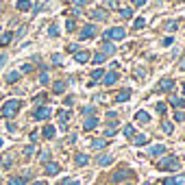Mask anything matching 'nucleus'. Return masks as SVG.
Instances as JSON below:
<instances>
[{
    "mask_svg": "<svg viewBox=\"0 0 185 185\" xmlns=\"http://www.w3.org/2000/svg\"><path fill=\"white\" fill-rule=\"evenodd\" d=\"M11 39H13V33H11V31H9V33H2V35H0V46L11 44Z\"/></svg>",
    "mask_w": 185,
    "mask_h": 185,
    "instance_id": "nucleus-19",
    "label": "nucleus"
},
{
    "mask_svg": "<svg viewBox=\"0 0 185 185\" xmlns=\"http://www.w3.org/2000/svg\"><path fill=\"white\" fill-rule=\"evenodd\" d=\"M0 161H2V166H4V168H9V166H13V157H11V155H4V157H2Z\"/></svg>",
    "mask_w": 185,
    "mask_h": 185,
    "instance_id": "nucleus-30",
    "label": "nucleus"
},
{
    "mask_svg": "<svg viewBox=\"0 0 185 185\" xmlns=\"http://www.w3.org/2000/svg\"><path fill=\"white\" fill-rule=\"evenodd\" d=\"M177 26H179L177 22H168V24H166V28H168V31H177Z\"/></svg>",
    "mask_w": 185,
    "mask_h": 185,
    "instance_id": "nucleus-44",
    "label": "nucleus"
},
{
    "mask_svg": "<svg viewBox=\"0 0 185 185\" xmlns=\"http://www.w3.org/2000/svg\"><path fill=\"white\" fill-rule=\"evenodd\" d=\"M163 185H174V179H166V181H163Z\"/></svg>",
    "mask_w": 185,
    "mask_h": 185,
    "instance_id": "nucleus-55",
    "label": "nucleus"
},
{
    "mask_svg": "<svg viewBox=\"0 0 185 185\" xmlns=\"http://www.w3.org/2000/svg\"><path fill=\"white\" fill-rule=\"evenodd\" d=\"M90 57H92V54H90L87 50H76V52H74L76 63H87V61H90Z\"/></svg>",
    "mask_w": 185,
    "mask_h": 185,
    "instance_id": "nucleus-7",
    "label": "nucleus"
},
{
    "mask_svg": "<svg viewBox=\"0 0 185 185\" xmlns=\"http://www.w3.org/2000/svg\"><path fill=\"white\" fill-rule=\"evenodd\" d=\"M68 52H76V44H70V46H68Z\"/></svg>",
    "mask_w": 185,
    "mask_h": 185,
    "instance_id": "nucleus-53",
    "label": "nucleus"
},
{
    "mask_svg": "<svg viewBox=\"0 0 185 185\" xmlns=\"http://www.w3.org/2000/svg\"><path fill=\"white\" fill-rule=\"evenodd\" d=\"M18 79H20V72H9L7 74V83H15Z\"/></svg>",
    "mask_w": 185,
    "mask_h": 185,
    "instance_id": "nucleus-28",
    "label": "nucleus"
},
{
    "mask_svg": "<svg viewBox=\"0 0 185 185\" xmlns=\"http://www.w3.org/2000/svg\"><path fill=\"white\" fill-rule=\"evenodd\" d=\"M74 161H76V166H87V161H90V157H87L85 152H79V155L74 157Z\"/></svg>",
    "mask_w": 185,
    "mask_h": 185,
    "instance_id": "nucleus-14",
    "label": "nucleus"
},
{
    "mask_svg": "<svg viewBox=\"0 0 185 185\" xmlns=\"http://www.w3.org/2000/svg\"><path fill=\"white\" fill-rule=\"evenodd\" d=\"M92 18L94 20H105L107 18V11L105 9H96V11H92Z\"/></svg>",
    "mask_w": 185,
    "mask_h": 185,
    "instance_id": "nucleus-21",
    "label": "nucleus"
},
{
    "mask_svg": "<svg viewBox=\"0 0 185 185\" xmlns=\"http://www.w3.org/2000/svg\"><path fill=\"white\" fill-rule=\"evenodd\" d=\"M107 118H109V120H116V118H118V113H116V111H109V113H107Z\"/></svg>",
    "mask_w": 185,
    "mask_h": 185,
    "instance_id": "nucleus-50",
    "label": "nucleus"
},
{
    "mask_svg": "<svg viewBox=\"0 0 185 185\" xmlns=\"http://www.w3.org/2000/svg\"><path fill=\"white\" fill-rule=\"evenodd\" d=\"M129 98H131V90H122V92L116 96V100H118V102H126Z\"/></svg>",
    "mask_w": 185,
    "mask_h": 185,
    "instance_id": "nucleus-17",
    "label": "nucleus"
},
{
    "mask_svg": "<svg viewBox=\"0 0 185 185\" xmlns=\"http://www.w3.org/2000/svg\"><path fill=\"white\" fill-rule=\"evenodd\" d=\"M61 63V54H52V65H59Z\"/></svg>",
    "mask_w": 185,
    "mask_h": 185,
    "instance_id": "nucleus-45",
    "label": "nucleus"
},
{
    "mask_svg": "<svg viewBox=\"0 0 185 185\" xmlns=\"http://www.w3.org/2000/svg\"><path fill=\"white\" fill-rule=\"evenodd\" d=\"M24 183H26L24 177H13V179H9V185H24Z\"/></svg>",
    "mask_w": 185,
    "mask_h": 185,
    "instance_id": "nucleus-26",
    "label": "nucleus"
},
{
    "mask_svg": "<svg viewBox=\"0 0 185 185\" xmlns=\"http://www.w3.org/2000/svg\"><path fill=\"white\" fill-rule=\"evenodd\" d=\"M22 72H33V65H31V63H24V65H22Z\"/></svg>",
    "mask_w": 185,
    "mask_h": 185,
    "instance_id": "nucleus-47",
    "label": "nucleus"
},
{
    "mask_svg": "<svg viewBox=\"0 0 185 185\" xmlns=\"http://www.w3.org/2000/svg\"><path fill=\"white\" fill-rule=\"evenodd\" d=\"M96 161H98V166H102V168H105V166H109V163L113 161V157H111V155H100Z\"/></svg>",
    "mask_w": 185,
    "mask_h": 185,
    "instance_id": "nucleus-15",
    "label": "nucleus"
},
{
    "mask_svg": "<svg viewBox=\"0 0 185 185\" xmlns=\"http://www.w3.org/2000/svg\"><path fill=\"white\" fill-rule=\"evenodd\" d=\"M174 185H185V174H179V177L174 179Z\"/></svg>",
    "mask_w": 185,
    "mask_h": 185,
    "instance_id": "nucleus-41",
    "label": "nucleus"
},
{
    "mask_svg": "<svg viewBox=\"0 0 185 185\" xmlns=\"http://www.w3.org/2000/svg\"><path fill=\"white\" fill-rule=\"evenodd\" d=\"M133 4H135V7H141V4H146V0H133Z\"/></svg>",
    "mask_w": 185,
    "mask_h": 185,
    "instance_id": "nucleus-52",
    "label": "nucleus"
},
{
    "mask_svg": "<svg viewBox=\"0 0 185 185\" xmlns=\"http://www.w3.org/2000/svg\"><path fill=\"white\" fill-rule=\"evenodd\" d=\"M135 122H139V124H148V122H150V116H148L146 111L139 109L137 113H135Z\"/></svg>",
    "mask_w": 185,
    "mask_h": 185,
    "instance_id": "nucleus-10",
    "label": "nucleus"
},
{
    "mask_svg": "<svg viewBox=\"0 0 185 185\" xmlns=\"http://www.w3.org/2000/svg\"><path fill=\"white\" fill-rule=\"evenodd\" d=\"M4 61H7V54H0V68L4 65Z\"/></svg>",
    "mask_w": 185,
    "mask_h": 185,
    "instance_id": "nucleus-54",
    "label": "nucleus"
},
{
    "mask_svg": "<svg viewBox=\"0 0 185 185\" xmlns=\"http://www.w3.org/2000/svg\"><path fill=\"white\" fill-rule=\"evenodd\" d=\"M44 137H46V139L54 137V126H46V129H44Z\"/></svg>",
    "mask_w": 185,
    "mask_h": 185,
    "instance_id": "nucleus-31",
    "label": "nucleus"
},
{
    "mask_svg": "<svg viewBox=\"0 0 185 185\" xmlns=\"http://www.w3.org/2000/svg\"><path fill=\"white\" fill-rule=\"evenodd\" d=\"M105 135H107V137H113V135H116V124H109V129L105 131Z\"/></svg>",
    "mask_w": 185,
    "mask_h": 185,
    "instance_id": "nucleus-35",
    "label": "nucleus"
},
{
    "mask_svg": "<svg viewBox=\"0 0 185 185\" xmlns=\"http://www.w3.org/2000/svg\"><path fill=\"white\" fill-rule=\"evenodd\" d=\"M105 146H107V139H94V141H92V148H94V150H102Z\"/></svg>",
    "mask_w": 185,
    "mask_h": 185,
    "instance_id": "nucleus-23",
    "label": "nucleus"
},
{
    "mask_svg": "<svg viewBox=\"0 0 185 185\" xmlns=\"http://www.w3.org/2000/svg\"><path fill=\"white\" fill-rule=\"evenodd\" d=\"M65 87H68V83H65V81H57V83L52 85L54 94H63V92H65Z\"/></svg>",
    "mask_w": 185,
    "mask_h": 185,
    "instance_id": "nucleus-16",
    "label": "nucleus"
},
{
    "mask_svg": "<svg viewBox=\"0 0 185 185\" xmlns=\"http://www.w3.org/2000/svg\"><path fill=\"white\" fill-rule=\"evenodd\" d=\"M183 94H185V85H183Z\"/></svg>",
    "mask_w": 185,
    "mask_h": 185,
    "instance_id": "nucleus-60",
    "label": "nucleus"
},
{
    "mask_svg": "<svg viewBox=\"0 0 185 185\" xmlns=\"http://www.w3.org/2000/svg\"><path fill=\"white\" fill-rule=\"evenodd\" d=\"M144 185H150V183H144Z\"/></svg>",
    "mask_w": 185,
    "mask_h": 185,
    "instance_id": "nucleus-62",
    "label": "nucleus"
},
{
    "mask_svg": "<svg viewBox=\"0 0 185 185\" xmlns=\"http://www.w3.org/2000/svg\"><path fill=\"white\" fill-rule=\"evenodd\" d=\"M135 79H144V70H141V68L135 70Z\"/></svg>",
    "mask_w": 185,
    "mask_h": 185,
    "instance_id": "nucleus-48",
    "label": "nucleus"
},
{
    "mask_svg": "<svg viewBox=\"0 0 185 185\" xmlns=\"http://www.w3.org/2000/svg\"><path fill=\"white\" fill-rule=\"evenodd\" d=\"M105 59H107V54H102V52H96V54H94V63H96V65H100V63H105Z\"/></svg>",
    "mask_w": 185,
    "mask_h": 185,
    "instance_id": "nucleus-24",
    "label": "nucleus"
},
{
    "mask_svg": "<svg viewBox=\"0 0 185 185\" xmlns=\"http://www.w3.org/2000/svg\"><path fill=\"white\" fill-rule=\"evenodd\" d=\"M161 129H163V133H166V135H170V133L174 131V126H172V122H163V124H161Z\"/></svg>",
    "mask_w": 185,
    "mask_h": 185,
    "instance_id": "nucleus-29",
    "label": "nucleus"
},
{
    "mask_svg": "<svg viewBox=\"0 0 185 185\" xmlns=\"http://www.w3.org/2000/svg\"><path fill=\"white\" fill-rule=\"evenodd\" d=\"M33 152H35V146H33V144H31V146H26V150H24V155H26V157H31Z\"/></svg>",
    "mask_w": 185,
    "mask_h": 185,
    "instance_id": "nucleus-42",
    "label": "nucleus"
},
{
    "mask_svg": "<svg viewBox=\"0 0 185 185\" xmlns=\"http://www.w3.org/2000/svg\"><path fill=\"white\" fill-rule=\"evenodd\" d=\"M159 90H161V92H170V90H174V81H172V79H161Z\"/></svg>",
    "mask_w": 185,
    "mask_h": 185,
    "instance_id": "nucleus-8",
    "label": "nucleus"
},
{
    "mask_svg": "<svg viewBox=\"0 0 185 185\" xmlns=\"http://www.w3.org/2000/svg\"><path fill=\"white\" fill-rule=\"evenodd\" d=\"M48 35H50V37H57V35H59V28H57V24H52V26L48 28Z\"/></svg>",
    "mask_w": 185,
    "mask_h": 185,
    "instance_id": "nucleus-34",
    "label": "nucleus"
},
{
    "mask_svg": "<svg viewBox=\"0 0 185 185\" xmlns=\"http://www.w3.org/2000/svg\"><path fill=\"white\" fill-rule=\"evenodd\" d=\"M105 39H116V42H120V39H124L126 37V31L122 28V26H113V28H109V31H105V35H102Z\"/></svg>",
    "mask_w": 185,
    "mask_h": 185,
    "instance_id": "nucleus-3",
    "label": "nucleus"
},
{
    "mask_svg": "<svg viewBox=\"0 0 185 185\" xmlns=\"http://www.w3.org/2000/svg\"><path fill=\"white\" fill-rule=\"evenodd\" d=\"M57 172H59V163H54V161L46 163V174L48 177H52V174H57Z\"/></svg>",
    "mask_w": 185,
    "mask_h": 185,
    "instance_id": "nucleus-13",
    "label": "nucleus"
},
{
    "mask_svg": "<svg viewBox=\"0 0 185 185\" xmlns=\"http://www.w3.org/2000/svg\"><path fill=\"white\" fill-rule=\"evenodd\" d=\"M0 11H2V4H0Z\"/></svg>",
    "mask_w": 185,
    "mask_h": 185,
    "instance_id": "nucleus-61",
    "label": "nucleus"
},
{
    "mask_svg": "<svg viewBox=\"0 0 185 185\" xmlns=\"http://www.w3.org/2000/svg\"><path fill=\"white\" fill-rule=\"evenodd\" d=\"M20 107H22V102H20L18 98H11V100H7V102L2 105V116H4V118H13V116L20 111Z\"/></svg>",
    "mask_w": 185,
    "mask_h": 185,
    "instance_id": "nucleus-2",
    "label": "nucleus"
},
{
    "mask_svg": "<svg viewBox=\"0 0 185 185\" xmlns=\"http://www.w3.org/2000/svg\"><path fill=\"white\" fill-rule=\"evenodd\" d=\"M96 126H98V118H96V116H87L85 122H83V129H85V131H92Z\"/></svg>",
    "mask_w": 185,
    "mask_h": 185,
    "instance_id": "nucleus-6",
    "label": "nucleus"
},
{
    "mask_svg": "<svg viewBox=\"0 0 185 185\" xmlns=\"http://www.w3.org/2000/svg\"><path fill=\"white\" fill-rule=\"evenodd\" d=\"M124 177H126V172H116V174H113V181L118 183V181H122Z\"/></svg>",
    "mask_w": 185,
    "mask_h": 185,
    "instance_id": "nucleus-40",
    "label": "nucleus"
},
{
    "mask_svg": "<svg viewBox=\"0 0 185 185\" xmlns=\"http://www.w3.org/2000/svg\"><path fill=\"white\" fill-rule=\"evenodd\" d=\"M155 109H157V113H159V116H163V113H166V105H163V102H157V107H155Z\"/></svg>",
    "mask_w": 185,
    "mask_h": 185,
    "instance_id": "nucleus-38",
    "label": "nucleus"
},
{
    "mask_svg": "<svg viewBox=\"0 0 185 185\" xmlns=\"http://www.w3.org/2000/svg\"><path fill=\"white\" fill-rule=\"evenodd\" d=\"M174 120H177V122H183L185 120V111H179V113L174 116Z\"/></svg>",
    "mask_w": 185,
    "mask_h": 185,
    "instance_id": "nucleus-43",
    "label": "nucleus"
},
{
    "mask_svg": "<svg viewBox=\"0 0 185 185\" xmlns=\"http://www.w3.org/2000/svg\"><path fill=\"white\" fill-rule=\"evenodd\" d=\"M170 105H172V107H179V109H183V107H185V100H183V98H177V96H172V98H170Z\"/></svg>",
    "mask_w": 185,
    "mask_h": 185,
    "instance_id": "nucleus-22",
    "label": "nucleus"
},
{
    "mask_svg": "<svg viewBox=\"0 0 185 185\" xmlns=\"http://www.w3.org/2000/svg\"><path fill=\"white\" fill-rule=\"evenodd\" d=\"M172 42H174V37H166V39H163V46H170Z\"/></svg>",
    "mask_w": 185,
    "mask_h": 185,
    "instance_id": "nucleus-49",
    "label": "nucleus"
},
{
    "mask_svg": "<svg viewBox=\"0 0 185 185\" xmlns=\"http://www.w3.org/2000/svg\"><path fill=\"white\" fill-rule=\"evenodd\" d=\"M74 2H76V7H83V4H85L87 0H74Z\"/></svg>",
    "mask_w": 185,
    "mask_h": 185,
    "instance_id": "nucleus-56",
    "label": "nucleus"
},
{
    "mask_svg": "<svg viewBox=\"0 0 185 185\" xmlns=\"http://www.w3.org/2000/svg\"><path fill=\"white\" fill-rule=\"evenodd\" d=\"M39 83H42V85H48V83H50V79H48L46 72H42V74H39Z\"/></svg>",
    "mask_w": 185,
    "mask_h": 185,
    "instance_id": "nucleus-36",
    "label": "nucleus"
},
{
    "mask_svg": "<svg viewBox=\"0 0 185 185\" xmlns=\"http://www.w3.org/2000/svg\"><path fill=\"white\" fill-rule=\"evenodd\" d=\"M144 26H146V20H144V18H137V20H135V22H133V28H144Z\"/></svg>",
    "mask_w": 185,
    "mask_h": 185,
    "instance_id": "nucleus-32",
    "label": "nucleus"
},
{
    "mask_svg": "<svg viewBox=\"0 0 185 185\" xmlns=\"http://www.w3.org/2000/svg\"><path fill=\"white\" fill-rule=\"evenodd\" d=\"M146 141H148L146 135H135V137H133V144H135V146H144Z\"/></svg>",
    "mask_w": 185,
    "mask_h": 185,
    "instance_id": "nucleus-25",
    "label": "nucleus"
},
{
    "mask_svg": "<svg viewBox=\"0 0 185 185\" xmlns=\"http://www.w3.org/2000/svg\"><path fill=\"white\" fill-rule=\"evenodd\" d=\"M33 185H46V181H37V183H33Z\"/></svg>",
    "mask_w": 185,
    "mask_h": 185,
    "instance_id": "nucleus-57",
    "label": "nucleus"
},
{
    "mask_svg": "<svg viewBox=\"0 0 185 185\" xmlns=\"http://www.w3.org/2000/svg\"><path fill=\"white\" fill-rule=\"evenodd\" d=\"M116 81H118V72H107V74L102 76V83H105V85H113Z\"/></svg>",
    "mask_w": 185,
    "mask_h": 185,
    "instance_id": "nucleus-11",
    "label": "nucleus"
},
{
    "mask_svg": "<svg viewBox=\"0 0 185 185\" xmlns=\"http://www.w3.org/2000/svg\"><path fill=\"white\" fill-rule=\"evenodd\" d=\"M102 76H105V70H100V68L92 72V79H94V81H102Z\"/></svg>",
    "mask_w": 185,
    "mask_h": 185,
    "instance_id": "nucleus-27",
    "label": "nucleus"
},
{
    "mask_svg": "<svg viewBox=\"0 0 185 185\" xmlns=\"http://www.w3.org/2000/svg\"><path fill=\"white\" fill-rule=\"evenodd\" d=\"M50 116H52V109H50V107H39V109L33 113L35 120H48Z\"/></svg>",
    "mask_w": 185,
    "mask_h": 185,
    "instance_id": "nucleus-4",
    "label": "nucleus"
},
{
    "mask_svg": "<svg viewBox=\"0 0 185 185\" xmlns=\"http://www.w3.org/2000/svg\"><path fill=\"white\" fill-rule=\"evenodd\" d=\"M31 4H33V0H20L15 7H18L20 11H28V9H31Z\"/></svg>",
    "mask_w": 185,
    "mask_h": 185,
    "instance_id": "nucleus-20",
    "label": "nucleus"
},
{
    "mask_svg": "<svg viewBox=\"0 0 185 185\" xmlns=\"http://www.w3.org/2000/svg\"><path fill=\"white\" fill-rule=\"evenodd\" d=\"M120 15H122L124 20H129V18L133 15V11H131V9H122V11H120Z\"/></svg>",
    "mask_w": 185,
    "mask_h": 185,
    "instance_id": "nucleus-37",
    "label": "nucleus"
},
{
    "mask_svg": "<svg viewBox=\"0 0 185 185\" xmlns=\"http://www.w3.org/2000/svg\"><path fill=\"white\" fill-rule=\"evenodd\" d=\"M0 148H2V139H0Z\"/></svg>",
    "mask_w": 185,
    "mask_h": 185,
    "instance_id": "nucleus-59",
    "label": "nucleus"
},
{
    "mask_svg": "<svg viewBox=\"0 0 185 185\" xmlns=\"http://www.w3.org/2000/svg\"><path fill=\"white\" fill-rule=\"evenodd\" d=\"M94 111H96L94 107H85V109H83V113H85V116H94Z\"/></svg>",
    "mask_w": 185,
    "mask_h": 185,
    "instance_id": "nucleus-46",
    "label": "nucleus"
},
{
    "mask_svg": "<svg viewBox=\"0 0 185 185\" xmlns=\"http://www.w3.org/2000/svg\"><path fill=\"white\" fill-rule=\"evenodd\" d=\"M124 135H126V137H133V135H135V129H133V126H124Z\"/></svg>",
    "mask_w": 185,
    "mask_h": 185,
    "instance_id": "nucleus-39",
    "label": "nucleus"
},
{
    "mask_svg": "<svg viewBox=\"0 0 185 185\" xmlns=\"http://www.w3.org/2000/svg\"><path fill=\"white\" fill-rule=\"evenodd\" d=\"M181 68H183V70H185V59H183V61H181Z\"/></svg>",
    "mask_w": 185,
    "mask_h": 185,
    "instance_id": "nucleus-58",
    "label": "nucleus"
},
{
    "mask_svg": "<svg viewBox=\"0 0 185 185\" xmlns=\"http://www.w3.org/2000/svg\"><path fill=\"white\" fill-rule=\"evenodd\" d=\"M181 168V161L174 157V155H168V157H163V159H159L157 161V170H179Z\"/></svg>",
    "mask_w": 185,
    "mask_h": 185,
    "instance_id": "nucleus-1",
    "label": "nucleus"
},
{
    "mask_svg": "<svg viewBox=\"0 0 185 185\" xmlns=\"http://www.w3.org/2000/svg\"><path fill=\"white\" fill-rule=\"evenodd\" d=\"M68 120H70V111H59V122H61V129H65Z\"/></svg>",
    "mask_w": 185,
    "mask_h": 185,
    "instance_id": "nucleus-18",
    "label": "nucleus"
},
{
    "mask_svg": "<svg viewBox=\"0 0 185 185\" xmlns=\"http://www.w3.org/2000/svg\"><path fill=\"white\" fill-rule=\"evenodd\" d=\"M96 35V26L94 24H87V26H83V31L79 33V39H90Z\"/></svg>",
    "mask_w": 185,
    "mask_h": 185,
    "instance_id": "nucleus-5",
    "label": "nucleus"
},
{
    "mask_svg": "<svg viewBox=\"0 0 185 185\" xmlns=\"http://www.w3.org/2000/svg\"><path fill=\"white\" fill-rule=\"evenodd\" d=\"M65 28H68V33H72V31L76 28V22H74V20H68V22H65Z\"/></svg>",
    "mask_w": 185,
    "mask_h": 185,
    "instance_id": "nucleus-33",
    "label": "nucleus"
},
{
    "mask_svg": "<svg viewBox=\"0 0 185 185\" xmlns=\"http://www.w3.org/2000/svg\"><path fill=\"white\" fill-rule=\"evenodd\" d=\"M61 185H81V183H79V181H63Z\"/></svg>",
    "mask_w": 185,
    "mask_h": 185,
    "instance_id": "nucleus-51",
    "label": "nucleus"
},
{
    "mask_svg": "<svg viewBox=\"0 0 185 185\" xmlns=\"http://www.w3.org/2000/svg\"><path fill=\"white\" fill-rule=\"evenodd\" d=\"M148 152H150V157H161V155L166 152V146H163V144H155Z\"/></svg>",
    "mask_w": 185,
    "mask_h": 185,
    "instance_id": "nucleus-9",
    "label": "nucleus"
},
{
    "mask_svg": "<svg viewBox=\"0 0 185 185\" xmlns=\"http://www.w3.org/2000/svg\"><path fill=\"white\" fill-rule=\"evenodd\" d=\"M113 52H116V46H113L109 39H105V42H102V54H113Z\"/></svg>",
    "mask_w": 185,
    "mask_h": 185,
    "instance_id": "nucleus-12",
    "label": "nucleus"
}]
</instances>
